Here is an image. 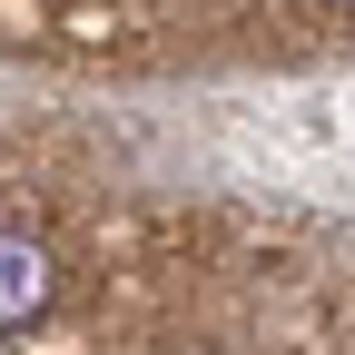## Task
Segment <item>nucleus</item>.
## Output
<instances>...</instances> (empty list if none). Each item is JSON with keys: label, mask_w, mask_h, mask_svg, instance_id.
Returning <instances> with one entry per match:
<instances>
[{"label": "nucleus", "mask_w": 355, "mask_h": 355, "mask_svg": "<svg viewBox=\"0 0 355 355\" xmlns=\"http://www.w3.org/2000/svg\"><path fill=\"white\" fill-rule=\"evenodd\" d=\"M50 306H60V257L20 227H0V336H30Z\"/></svg>", "instance_id": "1"}]
</instances>
